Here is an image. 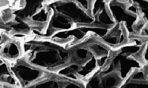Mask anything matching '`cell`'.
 I'll list each match as a JSON object with an SVG mask.
<instances>
[{"instance_id": "52a82bcc", "label": "cell", "mask_w": 148, "mask_h": 88, "mask_svg": "<svg viewBox=\"0 0 148 88\" xmlns=\"http://www.w3.org/2000/svg\"><path fill=\"white\" fill-rule=\"evenodd\" d=\"M23 39L12 36L1 30L0 58L9 64L22 58L23 55Z\"/></svg>"}, {"instance_id": "ba28073f", "label": "cell", "mask_w": 148, "mask_h": 88, "mask_svg": "<svg viewBox=\"0 0 148 88\" xmlns=\"http://www.w3.org/2000/svg\"><path fill=\"white\" fill-rule=\"evenodd\" d=\"M72 46L81 47L91 51L97 58L100 68L104 66L112 51V49L103 42L100 37L93 34L87 36L77 43L67 46V48Z\"/></svg>"}, {"instance_id": "d6986e66", "label": "cell", "mask_w": 148, "mask_h": 88, "mask_svg": "<svg viewBox=\"0 0 148 88\" xmlns=\"http://www.w3.org/2000/svg\"><path fill=\"white\" fill-rule=\"evenodd\" d=\"M0 88H20L18 86H14L5 84L0 83Z\"/></svg>"}, {"instance_id": "6da1fadb", "label": "cell", "mask_w": 148, "mask_h": 88, "mask_svg": "<svg viewBox=\"0 0 148 88\" xmlns=\"http://www.w3.org/2000/svg\"><path fill=\"white\" fill-rule=\"evenodd\" d=\"M71 50L65 44L35 35L23 39V57L31 65L56 74L70 62Z\"/></svg>"}, {"instance_id": "5bb4252c", "label": "cell", "mask_w": 148, "mask_h": 88, "mask_svg": "<svg viewBox=\"0 0 148 88\" xmlns=\"http://www.w3.org/2000/svg\"><path fill=\"white\" fill-rule=\"evenodd\" d=\"M119 88H148V77L144 67L132 71Z\"/></svg>"}, {"instance_id": "8992f818", "label": "cell", "mask_w": 148, "mask_h": 88, "mask_svg": "<svg viewBox=\"0 0 148 88\" xmlns=\"http://www.w3.org/2000/svg\"><path fill=\"white\" fill-rule=\"evenodd\" d=\"M49 4L58 13L70 18L78 26H91L94 19L80 9L75 0L49 1Z\"/></svg>"}, {"instance_id": "7c38bea8", "label": "cell", "mask_w": 148, "mask_h": 88, "mask_svg": "<svg viewBox=\"0 0 148 88\" xmlns=\"http://www.w3.org/2000/svg\"><path fill=\"white\" fill-rule=\"evenodd\" d=\"M101 39L112 50L118 48L130 42L128 32L123 23L116 24Z\"/></svg>"}, {"instance_id": "9a60e30c", "label": "cell", "mask_w": 148, "mask_h": 88, "mask_svg": "<svg viewBox=\"0 0 148 88\" xmlns=\"http://www.w3.org/2000/svg\"><path fill=\"white\" fill-rule=\"evenodd\" d=\"M0 83L5 84L14 86H18L19 84L11 70L8 62L0 58Z\"/></svg>"}, {"instance_id": "9c48e42d", "label": "cell", "mask_w": 148, "mask_h": 88, "mask_svg": "<svg viewBox=\"0 0 148 88\" xmlns=\"http://www.w3.org/2000/svg\"><path fill=\"white\" fill-rule=\"evenodd\" d=\"M124 80L117 73L98 69L87 80L85 88H119Z\"/></svg>"}, {"instance_id": "8fae6325", "label": "cell", "mask_w": 148, "mask_h": 88, "mask_svg": "<svg viewBox=\"0 0 148 88\" xmlns=\"http://www.w3.org/2000/svg\"><path fill=\"white\" fill-rule=\"evenodd\" d=\"M79 26L70 18L53 10L45 34L43 35L37 36L49 38L58 32L70 30Z\"/></svg>"}, {"instance_id": "30bf717a", "label": "cell", "mask_w": 148, "mask_h": 88, "mask_svg": "<svg viewBox=\"0 0 148 88\" xmlns=\"http://www.w3.org/2000/svg\"><path fill=\"white\" fill-rule=\"evenodd\" d=\"M109 1H93L91 10V16L94 19L92 27H98L110 29L116 24L109 10Z\"/></svg>"}, {"instance_id": "ac0fdd59", "label": "cell", "mask_w": 148, "mask_h": 88, "mask_svg": "<svg viewBox=\"0 0 148 88\" xmlns=\"http://www.w3.org/2000/svg\"><path fill=\"white\" fill-rule=\"evenodd\" d=\"M143 60L145 64L148 63V40L146 41V43L145 45V48L143 52Z\"/></svg>"}, {"instance_id": "e0dca14e", "label": "cell", "mask_w": 148, "mask_h": 88, "mask_svg": "<svg viewBox=\"0 0 148 88\" xmlns=\"http://www.w3.org/2000/svg\"><path fill=\"white\" fill-rule=\"evenodd\" d=\"M75 3L90 16H91V10L93 1L91 0H75Z\"/></svg>"}, {"instance_id": "5b68a950", "label": "cell", "mask_w": 148, "mask_h": 88, "mask_svg": "<svg viewBox=\"0 0 148 88\" xmlns=\"http://www.w3.org/2000/svg\"><path fill=\"white\" fill-rule=\"evenodd\" d=\"M9 66L20 88H32L53 74L31 65L23 57L10 63Z\"/></svg>"}, {"instance_id": "4fadbf2b", "label": "cell", "mask_w": 148, "mask_h": 88, "mask_svg": "<svg viewBox=\"0 0 148 88\" xmlns=\"http://www.w3.org/2000/svg\"><path fill=\"white\" fill-rule=\"evenodd\" d=\"M31 88H85L84 84L67 79L56 74H52L48 79Z\"/></svg>"}, {"instance_id": "7a4b0ae2", "label": "cell", "mask_w": 148, "mask_h": 88, "mask_svg": "<svg viewBox=\"0 0 148 88\" xmlns=\"http://www.w3.org/2000/svg\"><path fill=\"white\" fill-rule=\"evenodd\" d=\"M146 41L140 39L113 49L104 66L100 68L104 72H114L125 80L135 69H142L146 65L143 60V52Z\"/></svg>"}, {"instance_id": "3957f363", "label": "cell", "mask_w": 148, "mask_h": 88, "mask_svg": "<svg viewBox=\"0 0 148 88\" xmlns=\"http://www.w3.org/2000/svg\"><path fill=\"white\" fill-rule=\"evenodd\" d=\"M70 63L56 73L67 79L84 84L100 69L97 58L87 49L72 46Z\"/></svg>"}, {"instance_id": "277c9868", "label": "cell", "mask_w": 148, "mask_h": 88, "mask_svg": "<svg viewBox=\"0 0 148 88\" xmlns=\"http://www.w3.org/2000/svg\"><path fill=\"white\" fill-rule=\"evenodd\" d=\"M108 6L116 24H124L130 39L131 36L137 35L145 23L140 19L137 9L132 1L110 0Z\"/></svg>"}, {"instance_id": "2e32d148", "label": "cell", "mask_w": 148, "mask_h": 88, "mask_svg": "<svg viewBox=\"0 0 148 88\" xmlns=\"http://www.w3.org/2000/svg\"><path fill=\"white\" fill-rule=\"evenodd\" d=\"M137 9L140 19L145 24H148V1H131Z\"/></svg>"}]
</instances>
